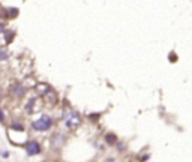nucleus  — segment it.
<instances>
[{"instance_id": "nucleus-2", "label": "nucleus", "mask_w": 192, "mask_h": 162, "mask_svg": "<svg viewBox=\"0 0 192 162\" xmlns=\"http://www.w3.org/2000/svg\"><path fill=\"white\" fill-rule=\"evenodd\" d=\"M65 123H66V126L68 128H71V129H75V128H78L80 125H81V117L77 114V113H69L66 117H65Z\"/></svg>"}, {"instance_id": "nucleus-6", "label": "nucleus", "mask_w": 192, "mask_h": 162, "mask_svg": "<svg viewBox=\"0 0 192 162\" xmlns=\"http://www.w3.org/2000/svg\"><path fill=\"white\" fill-rule=\"evenodd\" d=\"M12 39H14V33H11V32H9V33H6V42L9 44Z\"/></svg>"}, {"instance_id": "nucleus-7", "label": "nucleus", "mask_w": 192, "mask_h": 162, "mask_svg": "<svg viewBox=\"0 0 192 162\" xmlns=\"http://www.w3.org/2000/svg\"><path fill=\"white\" fill-rule=\"evenodd\" d=\"M90 117H92V120H98V117H99V114H92Z\"/></svg>"}, {"instance_id": "nucleus-1", "label": "nucleus", "mask_w": 192, "mask_h": 162, "mask_svg": "<svg viewBox=\"0 0 192 162\" xmlns=\"http://www.w3.org/2000/svg\"><path fill=\"white\" fill-rule=\"evenodd\" d=\"M53 125V119L50 116H42L41 119H38L36 122H33V129L35 131H48Z\"/></svg>"}, {"instance_id": "nucleus-9", "label": "nucleus", "mask_w": 192, "mask_h": 162, "mask_svg": "<svg viewBox=\"0 0 192 162\" xmlns=\"http://www.w3.org/2000/svg\"><path fill=\"white\" fill-rule=\"evenodd\" d=\"M12 128H14V129H23L20 125H12Z\"/></svg>"}, {"instance_id": "nucleus-3", "label": "nucleus", "mask_w": 192, "mask_h": 162, "mask_svg": "<svg viewBox=\"0 0 192 162\" xmlns=\"http://www.w3.org/2000/svg\"><path fill=\"white\" fill-rule=\"evenodd\" d=\"M26 150H27V155H29V156H35V155H38V153L41 152V146H39V143H36V141H29V143L26 144Z\"/></svg>"}, {"instance_id": "nucleus-10", "label": "nucleus", "mask_w": 192, "mask_h": 162, "mask_svg": "<svg viewBox=\"0 0 192 162\" xmlns=\"http://www.w3.org/2000/svg\"><path fill=\"white\" fill-rule=\"evenodd\" d=\"M2 120H3V113L0 111V122H2Z\"/></svg>"}, {"instance_id": "nucleus-8", "label": "nucleus", "mask_w": 192, "mask_h": 162, "mask_svg": "<svg viewBox=\"0 0 192 162\" xmlns=\"http://www.w3.org/2000/svg\"><path fill=\"white\" fill-rule=\"evenodd\" d=\"M3 30H5V27H3V24H2V23H0V35L3 33Z\"/></svg>"}, {"instance_id": "nucleus-4", "label": "nucleus", "mask_w": 192, "mask_h": 162, "mask_svg": "<svg viewBox=\"0 0 192 162\" xmlns=\"http://www.w3.org/2000/svg\"><path fill=\"white\" fill-rule=\"evenodd\" d=\"M8 57H9L8 51H6L5 48H0V60H6Z\"/></svg>"}, {"instance_id": "nucleus-5", "label": "nucleus", "mask_w": 192, "mask_h": 162, "mask_svg": "<svg viewBox=\"0 0 192 162\" xmlns=\"http://www.w3.org/2000/svg\"><path fill=\"white\" fill-rule=\"evenodd\" d=\"M107 141H110V144H114L117 141V138L114 135H107Z\"/></svg>"}]
</instances>
